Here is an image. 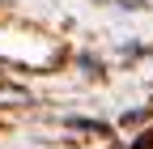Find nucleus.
Masks as SVG:
<instances>
[{"label":"nucleus","mask_w":153,"mask_h":149,"mask_svg":"<svg viewBox=\"0 0 153 149\" xmlns=\"http://www.w3.org/2000/svg\"><path fill=\"white\" fill-rule=\"evenodd\" d=\"M132 149H153V132H149V136H140L136 145H132Z\"/></svg>","instance_id":"nucleus-1"}]
</instances>
